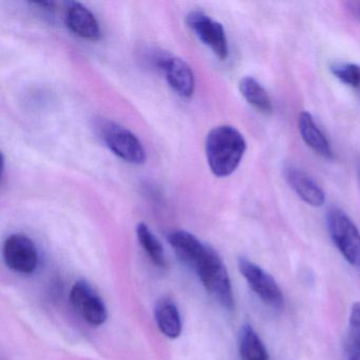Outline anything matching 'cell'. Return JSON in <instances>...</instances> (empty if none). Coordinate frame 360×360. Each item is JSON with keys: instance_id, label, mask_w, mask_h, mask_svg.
<instances>
[{"instance_id": "obj_12", "label": "cell", "mask_w": 360, "mask_h": 360, "mask_svg": "<svg viewBox=\"0 0 360 360\" xmlns=\"http://www.w3.org/2000/svg\"><path fill=\"white\" fill-rule=\"evenodd\" d=\"M168 241L178 258L191 269H195L208 248L207 244L186 231H174L168 237Z\"/></svg>"}, {"instance_id": "obj_20", "label": "cell", "mask_w": 360, "mask_h": 360, "mask_svg": "<svg viewBox=\"0 0 360 360\" xmlns=\"http://www.w3.org/2000/svg\"><path fill=\"white\" fill-rule=\"evenodd\" d=\"M345 353L347 360H360V342L355 339L347 337L345 342Z\"/></svg>"}, {"instance_id": "obj_22", "label": "cell", "mask_w": 360, "mask_h": 360, "mask_svg": "<svg viewBox=\"0 0 360 360\" xmlns=\"http://www.w3.org/2000/svg\"><path fill=\"white\" fill-rule=\"evenodd\" d=\"M358 174H359V179H360V162H359V165H358Z\"/></svg>"}, {"instance_id": "obj_6", "label": "cell", "mask_w": 360, "mask_h": 360, "mask_svg": "<svg viewBox=\"0 0 360 360\" xmlns=\"http://www.w3.org/2000/svg\"><path fill=\"white\" fill-rule=\"evenodd\" d=\"M186 22L195 37L207 46L219 60H226L229 56V41L220 22L200 10L189 12Z\"/></svg>"}, {"instance_id": "obj_9", "label": "cell", "mask_w": 360, "mask_h": 360, "mask_svg": "<svg viewBox=\"0 0 360 360\" xmlns=\"http://www.w3.org/2000/svg\"><path fill=\"white\" fill-rule=\"evenodd\" d=\"M70 302L90 326H103L108 318L104 301L85 280H79L73 284L70 290Z\"/></svg>"}, {"instance_id": "obj_19", "label": "cell", "mask_w": 360, "mask_h": 360, "mask_svg": "<svg viewBox=\"0 0 360 360\" xmlns=\"http://www.w3.org/2000/svg\"><path fill=\"white\" fill-rule=\"evenodd\" d=\"M351 338L360 342V302L354 303L349 314V334Z\"/></svg>"}, {"instance_id": "obj_14", "label": "cell", "mask_w": 360, "mask_h": 360, "mask_svg": "<svg viewBox=\"0 0 360 360\" xmlns=\"http://www.w3.org/2000/svg\"><path fill=\"white\" fill-rule=\"evenodd\" d=\"M155 317L158 328L168 338H178L182 332V319L180 311L174 301L169 298L160 299L155 307Z\"/></svg>"}, {"instance_id": "obj_11", "label": "cell", "mask_w": 360, "mask_h": 360, "mask_svg": "<svg viewBox=\"0 0 360 360\" xmlns=\"http://www.w3.org/2000/svg\"><path fill=\"white\" fill-rule=\"evenodd\" d=\"M284 178L290 188L305 203L314 207L323 205L326 202L324 191L304 170L294 165L286 166L284 168Z\"/></svg>"}, {"instance_id": "obj_1", "label": "cell", "mask_w": 360, "mask_h": 360, "mask_svg": "<svg viewBox=\"0 0 360 360\" xmlns=\"http://www.w3.org/2000/svg\"><path fill=\"white\" fill-rule=\"evenodd\" d=\"M245 151V139L233 126H218L206 136V159L210 172L218 178L233 174L239 167Z\"/></svg>"}, {"instance_id": "obj_21", "label": "cell", "mask_w": 360, "mask_h": 360, "mask_svg": "<svg viewBox=\"0 0 360 360\" xmlns=\"http://www.w3.org/2000/svg\"><path fill=\"white\" fill-rule=\"evenodd\" d=\"M354 12H355L356 15L359 18L360 20V3L354 4Z\"/></svg>"}, {"instance_id": "obj_4", "label": "cell", "mask_w": 360, "mask_h": 360, "mask_svg": "<svg viewBox=\"0 0 360 360\" xmlns=\"http://www.w3.org/2000/svg\"><path fill=\"white\" fill-rule=\"evenodd\" d=\"M326 224L340 254L349 265L360 271V231L355 223L343 210L333 207L328 210Z\"/></svg>"}, {"instance_id": "obj_15", "label": "cell", "mask_w": 360, "mask_h": 360, "mask_svg": "<svg viewBox=\"0 0 360 360\" xmlns=\"http://www.w3.org/2000/svg\"><path fill=\"white\" fill-rule=\"evenodd\" d=\"M239 90L248 104L264 115H271L274 111L273 103L266 90L252 77H245L240 81Z\"/></svg>"}, {"instance_id": "obj_8", "label": "cell", "mask_w": 360, "mask_h": 360, "mask_svg": "<svg viewBox=\"0 0 360 360\" xmlns=\"http://www.w3.org/2000/svg\"><path fill=\"white\" fill-rule=\"evenodd\" d=\"M4 260L12 271L31 275L39 266V252L32 240L22 233L9 236L4 243Z\"/></svg>"}, {"instance_id": "obj_17", "label": "cell", "mask_w": 360, "mask_h": 360, "mask_svg": "<svg viewBox=\"0 0 360 360\" xmlns=\"http://www.w3.org/2000/svg\"><path fill=\"white\" fill-rule=\"evenodd\" d=\"M136 236H138V240L140 242L141 246L146 252V254L148 255L150 260L158 267L165 269L167 266V261H166L163 246L160 243L155 233L147 226V224L140 223L136 226Z\"/></svg>"}, {"instance_id": "obj_18", "label": "cell", "mask_w": 360, "mask_h": 360, "mask_svg": "<svg viewBox=\"0 0 360 360\" xmlns=\"http://www.w3.org/2000/svg\"><path fill=\"white\" fill-rule=\"evenodd\" d=\"M330 72L341 83L354 89H360V66L356 64H335L330 67Z\"/></svg>"}, {"instance_id": "obj_2", "label": "cell", "mask_w": 360, "mask_h": 360, "mask_svg": "<svg viewBox=\"0 0 360 360\" xmlns=\"http://www.w3.org/2000/svg\"><path fill=\"white\" fill-rule=\"evenodd\" d=\"M202 284L214 300L218 301L225 309L235 307L233 288L229 271L218 252L208 245L205 254L193 269Z\"/></svg>"}, {"instance_id": "obj_5", "label": "cell", "mask_w": 360, "mask_h": 360, "mask_svg": "<svg viewBox=\"0 0 360 360\" xmlns=\"http://www.w3.org/2000/svg\"><path fill=\"white\" fill-rule=\"evenodd\" d=\"M238 267L252 292L271 309L281 311L284 307V298L276 280L256 263L248 259L239 258Z\"/></svg>"}, {"instance_id": "obj_10", "label": "cell", "mask_w": 360, "mask_h": 360, "mask_svg": "<svg viewBox=\"0 0 360 360\" xmlns=\"http://www.w3.org/2000/svg\"><path fill=\"white\" fill-rule=\"evenodd\" d=\"M65 24L77 37L88 41H98L101 28L94 14L83 4L68 1L65 9Z\"/></svg>"}, {"instance_id": "obj_7", "label": "cell", "mask_w": 360, "mask_h": 360, "mask_svg": "<svg viewBox=\"0 0 360 360\" xmlns=\"http://www.w3.org/2000/svg\"><path fill=\"white\" fill-rule=\"evenodd\" d=\"M153 65L165 75L168 85L184 98H191L195 92V82L191 67L182 58L168 53L155 54Z\"/></svg>"}, {"instance_id": "obj_16", "label": "cell", "mask_w": 360, "mask_h": 360, "mask_svg": "<svg viewBox=\"0 0 360 360\" xmlns=\"http://www.w3.org/2000/svg\"><path fill=\"white\" fill-rule=\"evenodd\" d=\"M239 351L242 360H269L264 343L250 324H244L240 330Z\"/></svg>"}, {"instance_id": "obj_13", "label": "cell", "mask_w": 360, "mask_h": 360, "mask_svg": "<svg viewBox=\"0 0 360 360\" xmlns=\"http://www.w3.org/2000/svg\"><path fill=\"white\" fill-rule=\"evenodd\" d=\"M298 128L301 138L311 150L324 159L332 160L334 158L330 142L323 132L316 125L311 113L303 111L299 115Z\"/></svg>"}, {"instance_id": "obj_3", "label": "cell", "mask_w": 360, "mask_h": 360, "mask_svg": "<svg viewBox=\"0 0 360 360\" xmlns=\"http://www.w3.org/2000/svg\"><path fill=\"white\" fill-rule=\"evenodd\" d=\"M98 129L103 142L120 159L134 165H142L146 162L144 146L129 129L109 120L101 121Z\"/></svg>"}]
</instances>
